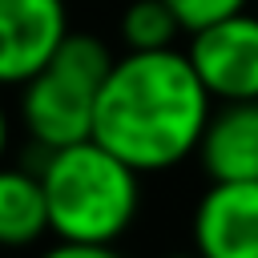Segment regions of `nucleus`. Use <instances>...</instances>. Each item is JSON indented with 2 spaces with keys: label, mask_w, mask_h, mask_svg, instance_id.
<instances>
[{
  "label": "nucleus",
  "mask_w": 258,
  "mask_h": 258,
  "mask_svg": "<svg viewBox=\"0 0 258 258\" xmlns=\"http://www.w3.org/2000/svg\"><path fill=\"white\" fill-rule=\"evenodd\" d=\"M194 73L214 101H258V16L234 12L198 32L185 48Z\"/></svg>",
  "instance_id": "obj_4"
},
{
  "label": "nucleus",
  "mask_w": 258,
  "mask_h": 258,
  "mask_svg": "<svg viewBox=\"0 0 258 258\" xmlns=\"http://www.w3.org/2000/svg\"><path fill=\"white\" fill-rule=\"evenodd\" d=\"M198 161L210 181L258 177V101H222V109H210Z\"/></svg>",
  "instance_id": "obj_7"
},
{
  "label": "nucleus",
  "mask_w": 258,
  "mask_h": 258,
  "mask_svg": "<svg viewBox=\"0 0 258 258\" xmlns=\"http://www.w3.org/2000/svg\"><path fill=\"white\" fill-rule=\"evenodd\" d=\"M64 0H0V85L20 89L64 40Z\"/></svg>",
  "instance_id": "obj_6"
},
{
  "label": "nucleus",
  "mask_w": 258,
  "mask_h": 258,
  "mask_svg": "<svg viewBox=\"0 0 258 258\" xmlns=\"http://www.w3.org/2000/svg\"><path fill=\"white\" fill-rule=\"evenodd\" d=\"M165 4L177 12V20H181L185 32H198V28H206V24L222 20V16L242 12L250 0H165Z\"/></svg>",
  "instance_id": "obj_10"
},
{
  "label": "nucleus",
  "mask_w": 258,
  "mask_h": 258,
  "mask_svg": "<svg viewBox=\"0 0 258 258\" xmlns=\"http://www.w3.org/2000/svg\"><path fill=\"white\" fill-rule=\"evenodd\" d=\"M4 149H8V113L0 105V161H4Z\"/></svg>",
  "instance_id": "obj_12"
},
{
  "label": "nucleus",
  "mask_w": 258,
  "mask_h": 258,
  "mask_svg": "<svg viewBox=\"0 0 258 258\" xmlns=\"http://www.w3.org/2000/svg\"><path fill=\"white\" fill-rule=\"evenodd\" d=\"M194 250L202 258H258V177L210 181L194 206Z\"/></svg>",
  "instance_id": "obj_5"
},
{
  "label": "nucleus",
  "mask_w": 258,
  "mask_h": 258,
  "mask_svg": "<svg viewBox=\"0 0 258 258\" xmlns=\"http://www.w3.org/2000/svg\"><path fill=\"white\" fill-rule=\"evenodd\" d=\"M36 173L48 206V234L60 242H117L137 222L141 173L93 137L44 149Z\"/></svg>",
  "instance_id": "obj_2"
},
{
  "label": "nucleus",
  "mask_w": 258,
  "mask_h": 258,
  "mask_svg": "<svg viewBox=\"0 0 258 258\" xmlns=\"http://www.w3.org/2000/svg\"><path fill=\"white\" fill-rule=\"evenodd\" d=\"M40 258H125L113 242H60L56 238V246H48Z\"/></svg>",
  "instance_id": "obj_11"
},
{
  "label": "nucleus",
  "mask_w": 258,
  "mask_h": 258,
  "mask_svg": "<svg viewBox=\"0 0 258 258\" xmlns=\"http://www.w3.org/2000/svg\"><path fill=\"white\" fill-rule=\"evenodd\" d=\"M210 109L214 97L177 44L125 52L113 56L101 81L93 141L137 173H161L198 153Z\"/></svg>",
  "instance_id": "obj_1"
},
{
  "label": "nucleus",
  "mask_w": 258,
  "mask_h": 258,
  "mask_svg": "<svg viewBox=\"0 0 258 258\" xmlns=\"http://www.w3.org/2000/svg\"><path fill=\"white\" fill-rule=\"evenodd\" d=\"M165 258H202V254L194 250V254H165Z\"/></svg>",
  "instance_id": "obj_13"
},
{
  "label": "nucleus",
  "mask_w": 258,
  "mask_h": 258,
  "mask_svg": "<svg viewBox=\"0 0 258 258\" xmlns=\"http://www.w3.org/2000/svg\"><path fill=\"white\" fill-rule=\"evenodd\" d=\"M113 52L93 32H64L56 52L20 85V121L40 149L93 137V109Z\"/></svg>",
  "instance_id": "obj_3"
},
{
  "label": "nucleus",
  "mask_w": 258,
  "mask_h": 258,
  "mask_svg": "<svg viewBox=\"0 0 258 258\" xmlns=\"http://www.w3.org/2000/svg\"><path fill=\"white\" fill-rule=\"evenodd\" d=\"M117 32L125 40V52H149V48H173L185 28L165 0H129L117 20Z\"/></svg>",
  "instance_id": "obj_9"
},
{
  "label": "nucleus",
  "mask_w": 258,
  "mask_h": 258,
  "mask_svg": "<svg viewBox=\"0 0 258 258\" xmlns=\"http://www.w3.org/2000/svg\"><path fill=\"white\" fill-rule=\"evenodd\" d=\"M48 234L44 185L32 165L0 161V246H32Z\"/></svg>",
  "instance_id": "obj_8"
}]
</instances>
